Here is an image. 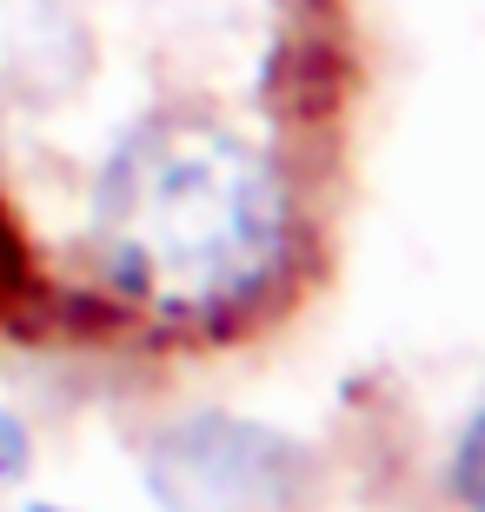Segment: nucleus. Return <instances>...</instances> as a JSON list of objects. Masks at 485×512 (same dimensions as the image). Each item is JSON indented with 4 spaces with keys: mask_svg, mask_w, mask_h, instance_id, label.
Instances as JSON below:
<instances>
[{
    "mask_svg": "<svg viewBox=\"0 0 485 512\" xmlns=\"http://www.w3.org/2000/svg\"><path fill=\"white\" fill-rule=\"evenodd\" d=\"M286 180L213 120H147L94 180V266L153 320H226L286 260Z\"/></svg>",
    "mask_w": 485,
    "mask_h": 512,
    "instance_id": "obj_1",
    "label": "nucleus"
},
{
    "mask_svg": "<svg viewBox=\"0 0 485 512\" xmlns=\"http://www.w3.org/2000/svg\"><path fill=\"white\" fill-rule=\"evenodd\" d=\"M306 453L273 426L193 413L147 446V486L173 512H260L299 493Z\"/></svg>",
    "mask_w": 485,
    "mask_h": 512,
    "instance_id": "obj_2",
    "label": "nucleus"
},
{
    "mask_svg": "<svg viewBox=\"0 0 485 512\" xmlns=\"http://www.w3.org/2000/svg\"><path fill=\"white\" fill-rule=\"evenodd\" d=\"M87 40L60 0H0V107H40L80 80Z\"/></svg>",
    "mask_w": 485,
    "mask_h": 512,
    "instance_id": "obj_3",
    "label": "nucleus"
},
{
    "mask_svg": "<svg viewBox=\"0 0 485 512\" xmlns=\"http://www.w3.org/2000/svg\"><path fill=\"white\" fill-rule=\"evenodd\" d=\"M452 493L466 512H485V406L472 413V426L459 433V453H452Z\"/></svg>",
    "mask_w": 485,
    "mask_h": 512,
    "instance_id": "obj_4",
    "label": "nucleus"
},
{
    "mask_svg": "<svg viewBox=\"0 0 485 512\" xmlns=\"http://www.w3.org/2000/svg\"><path fill=\"white\" fill-rule=\"evenodd\" d=\"M27 466H34V439H27V426L0 406V493H7V486H20V479H27Z\"/></svg>",
    "mask_w": 485,
    "mask_h": 512,
    "instance_id": "obj_5",
    "label": "nucleus"
},
{
    "mask_svg": "<svg viewBox=\"0 0 485 512\" xmlns=\"http://www.w3.org/2000/svg\"><path fill=\"white\" fill-rule=\"evenodd\" d=\"M27 512H67V506H27Z\"/></svg>",
    "mask_w": 485,
    "mask_h": 512,
    "instance_id": "obj_6",
    "label": "nucleus"
}]
</instances>
